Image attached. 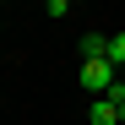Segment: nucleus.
I'll use <instances>...</instances> for the list:
<instances>
[{"mask_svg":"<svg viewBox=\"0 0 125 125\" xmlns=\"http://www.w3.org/2000/svg\"><path fill=\"white\" fill-rule=\"evenodd\" d=\"M76 82H82V87H87L93 98H103V93H109L114 87V65H109V60H82V71H76Z\"/></svg>","mask_w":125,"mask_h":125,"instance_id":"f257e3e1","label":"nucleus"},{"mask_svg":"<svg viewBox=\"0 0 125 125\" xmlns=\"http://www.w3.org/2000/svg\"><path fill=\"white\" fill-rule=\"evenodd\" d=\"M76 49H82V60H109V33H98V27H93V33H82V38H76Z\"/></svg>","mask_w":125,"mask_h":125,"instance_id":"f03ea898","label":"nucleus"},{"mask_svg":"<svg viewBox=\"0 0 125 125\" xmlns=\"http://www.w3.org/2000/svg\"><path fill=\"white\" fill-rule=\"evenodd\" d=\"M87 120L93 125H120V103L103 93V98H93V109H87Z\"/></svg>","mask_w":125,"mask_h":125,"instance_id":"7ed1b4c3","label":"nucleus"},{"mask_svg":"<svg viewBox=\"0 0 125 125\" xmlns=\"http://www.w3.org/2000/svg\"><path fill=\"white\" fill-rule=\"evenodd\" d=\"M109 65H114V71L125 65V33H109Z\"/></svg>","mask_w":125,"mask_h":125,"instance_id":"20e7f679","label":"nucleus"},{"mask_svg":"<svg viewBox=\"0 0 125 125\" xmlns=\"http://www.w3.org/2000/svg\"><path fill=\"white\" fill-rule=\"evenodd\" d=\"M71 11V0H49V16H65Z\"/></svg>","mask_w":125,"mask_h":125,"instance_id":"39448f33","label":"nucleus"},{"mask_svg":"<svg viewBox=\"0 0 125 125\" xmlns=\"http://www.w3.org/2000/svg\"><path fill=\"white\" fill-rule=\"evenodd\" d=\"M120 125H125V103H120Z\"/></svg>","mask_w":125,"mask_h":125,"instance_id":"423d86ee","label":"nucleus"},{"mask_svg":"<svg viewBox=\"0 0 125 125\" xmlns=\"http://www.w3.org/2000/svg\"><path fill=\"white\" fill-rule=\"evenodd\" d=\"M71 6H82V0H71Z\"/></svg>","mask_w":125,"mask_h":125,"instance_id":"0eeeda50","label":"nucleus"},{"mask_svg":"<svg viewBox=\"0 0 125 125\" xmlns=\"http://www.w3.org/2000/svg\"><path fill=\"white\" fill-rule=\"evenodd\" d=\"M0 6H6V0H0Z\"/></svg>","mask_w":125,"mask_h":125,"instance_id":"6e6552de","label":"nucleus"}]
</instances>
